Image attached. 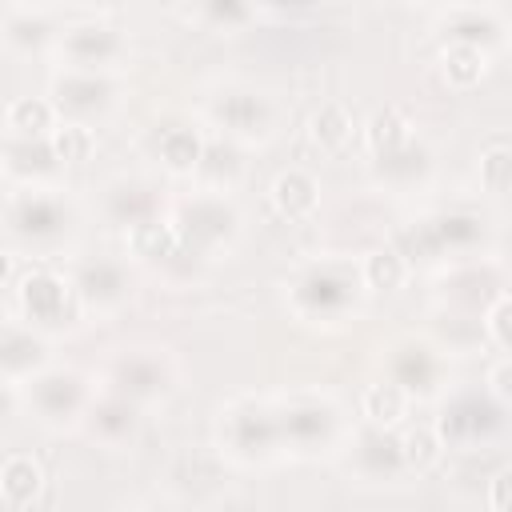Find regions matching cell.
Instances as JSON below:
<instances>
[{"label": "cell", "mask_w": 512, "mask_h": 512, "mask_svg": "<svg viewBox=\"0 0 512 512\" xmlns=\"http://www.w3.org/2000/svg\"><path fill=\"white\" fill-rule=\"evenodd\" d=\"M128 244H132V252H136L140 260H152V264H168L184 240H180V232H176V224H172V220H160V216H152V220H144V224L128 228Z\"/></svg>", "instance_id": "obj_21"}, {"label": "cell", "mask_w": 512, "mask_h": 512, "mask_svg": "<svg viewBox=\"0 0 512 512\" xmlns=\"http://www.w3.org/2000/svg\"><path fill=\"white\" fill-rule=\"evenodd\" d=\"M48 140H52V148H56V156H60L64 164H80V160H88L92 148H96L92 128L80 124V120H64V124H56Z\"/></svg>", "instance_id": "obj_36"}, {"label": "cell", "mask_w": 512, "mask_h": 512, "mask_svg": "<svg viewBox=\"0 0 512 512\" xmlns=\"http://www.w3.org/2000/svg\"><path fill=\"white\" fill-rule=\"evenodd\" d=\"M364 140H368L372 156H380V152H392V148L408 144L412 140V124H408V116L400 108H376L368 116V124H364Z\"/></svg>", "instance_id": "obj_28"}, {"label": "cell", "mask_w": 512, "mask_h": 512, "mask_svg": "<svg viewBox=\"0 0 512 512\" xmlns=\"http://www.w3.org/2000/svg\"><path fill=\"white\" fill-rule=\"evenodd\" d=\"M104 212H108L112 224H120V228L128 232V228H136V224L160 216V196H156V188L144 184V180H120V184L108 188Z\"/></svg>", "instance_id": "obj_17"}, {"label": "cell", "mask_w": 512, "mask_h": 512, "mask_svg": "<svg viewBox=\"0 0 512 512\" xmlns=\"http://www.w3.org/2000/svg\"><path fill=\"white\" fill-rule=\"evenodd\" d=\"M488 500H492V508H512V468H504V472L492 480Z\"/></svg>", "instance_id": "obj_44"}, {"label": "cell", "mask_w": 512, "mask_h": 512, "mask_svg": "<svg viewBox=\"0 0 512 512\" xmlns=\"http://www.w3.org/2000/svg\"><path fill=\"white\" fill-rule=\"evenodd\" d=\"M208 116L216 128H224V136H268L272 128V104L268 96L252 92V88H228L220 96H212L208 104Z\"/></svg>", "instance_id": "obj_7"}, {"label": "cell", "mask_w": 512, "mask_h": 512, "mask_svg": "<svg viewBox=\"0 0 512 512\" xmlns=\"http://www.w3.org/2000/svg\"><path fill=\"white\" fill-rule=\"evenodd\" d=\"M364 288V272L360 264L348 260H320L312 268L300 272V280L292 284V308L316 320H332L340 312H348L356 304Z\"/></svg>", "instance_id": "obj_1"}, {"label": "cell", "mask_w": 512, "mask_h": 512, "mask_svg": "<svg viewBox=\"0 0 512 512\" xmlns=\"http://www.w3.org/2000/svg\"><path fill=\"white\" fill-rule=\"evenodd\" d=\"M240 168H244V156H240L232 136L204 140V156H200V168H196L200 176H208L212 184H228V180L240 176Z\"/></svg>", "instance_id": "obj_33"}, {"label": "cell", "mask_w": 512, "mask_h": 512, "mask_svg": "<svg viewBox=\"0 0 512 512\" xmlns=\"http://www.w3.org/2000/svg\"><path fill=\"white\" fill-rule=\"evenodd\" d=\"M360 272H364V288L392 292V288H400V284H404V276H408V260L400 256V248H396V244H388V248L368 252V256H364V264H360Z\"/></svg>", "instance_id": "obj_30"}, {"label": "cell", "mask_w": 512, "mask_h": 512, "mask_svg": "<svg viewBox=\"0 0 512 512\" xmlns=\"http://www.w3.org/2000/svg\"><path fill=\"white\" fill-rule=\"evenodd\" d=\"M40 484H44L40 464H32L28 456H8L4 460V468H0V496H4L8 508L32 504L36 492H40Z\"/></svg>", "instance_id": "obj_26"}, {"label": "cell", "mask_w": 512, "mask_h": 512, "mask_svg": "<svg viewBox=\"0 0 512 512\" xmlns=\"http://www.w3.org/2000/svg\"><path fill=\"white\" fill-rule=\"evenodd\" d=\"M484 328H488V336H492L500 348L512 352V296H508V292H500V296L488 304V312H484Z\"/></svg>", "instance_id": "obj_41"}, {"label": "cell", "mask_w": 512, "mask_h": 512, "mask_svg": "<svg viewBox=\"0 0 512 512\" xmlns=\"http://www.w3.org/2000/svg\"><path fill=\"white\" fill-rule=\"evenodd\" d=\"M108 380H112L116 392H124L136 404H144V400H160L172 388V364L164 356H156V352H124L112 364Z\"/></svg>", "instance_id": "obj_9"}, {"label": "cell", "mask_w": 512, "mask_h": 512, "mask_svg": "<svg viewBox=\"0 0 512 512\" xmlns=\"http://www.w3.org/2000/svg\"><path fill=\"white\" fill-rule=\"evenodd\" d=\"M488 392H492L500 404H512V356L500 360V364H492V372H488Z\"/></svg>", "instance_id": "obj_43"}, {"label": "cell", "mask_w": 512, "mask_h": 512, "mask_svg": "<svg viewBox=\"0 0 512 512\" xmlns=\"http://www.w3.org/2000/svg\"><path fill=\"white\" fill-rule=\"evenodd\" d=\"M8 132L16 136H44L48 128H56V104L52 100H36V96H20L8 104Z\"/></svg>", "instance_id": "obj_32"}, {"label": "cell", "mask_w": 512, "mask_h": 512, "mask_svg": "<svg viewBox=\"0 0 512 512\" xmlns=\"http://www.w3.org/2000/svg\"><path fill=\"white\" fill-rule=\"evenodd\" d=\"M276 416H280L284 444L304 448V452L308 448H324L336 436V424H340V416H336V408L328 400H292V404L276 408Z\"/></svg>", "instance_id": "obj_10"}, {"label": "cell", "mask_w": 512, "mask_h": 512, "mask_svg": "<svg viewBox=\"0 0 512 512\" xmlns=\"http://www.w3.org/2000/svg\"><path fill=\"white\" fill-rule=\"evenodd\" d=\"M444 40H448V44H476V48H492V44H500V40H504V28H500V20H496V16L468 8V12H456V16H448V20H444Z\"/></svg>", "instance_id": "obj_24"}, {"label": "cell", "mask_w": 512, "mask_h": 512, "mask_svg": "<svg viewBox=\"0 0 512 512\" xmlns=\"http://www.w3.org/2000/svg\"><path fill=\"white\" fill-rule=\"evenodd\" d=\"M396 248H400V256H404L408 264H432V260L444 256V240H440L432 216H420V220L404 224V228L396 232Z\"/></svg>", "instance_id": "obj_27"}, {"label": "cell", "mask_w": 512, "mask_h": 512, "mask_svg": "<svg viewBox=\"0 0 512 512\" xmlns=\"http://www.w3.org/2000/svg\"><path fill=\"white\" fill-rule=\"evenodd\" d=\"M28 404L48 424H72L80 412H88V384L72 368H40L28 376Z\"/></svg>", "instance_id": "obj_3"}, {"label": "cell", "mask_w": 512, "mask_h": 512, "mask_svg": "<svg viewBox=\"0 0 512 512\" xmlns=\"http://www.w3.org/2000/svg\"><path fill=\"white\" fill-rule=\"evenodd\" d=\"M48 36H52V24L44 16H32V12H12L4 24V40L16 52H36L48 44Z\"/></svg>", "instance_id": "obj_37"}, {"label": "cell", "mask_w": 512, "mask_h": 512, "mask_svg": "<svg viewBox=\"0 0 512 512\" xmlns=\"http://www.w3.org/2000/svg\"><path fill=\"white\" fill-rule=\"evenodd\" d=\"M444 296L448 304H456L460 312H488V304L500 296V272L492 264H464L452 276H444Z\"/></svg>", "instance_id": "obj_16"}, {"label": "cell", "mask_w": 512, "mask_h": 512, "mask_svg": "<svg viewBox=\"0 0 512 512\" xmlns=\"http://www.w3.org/2000/svg\"><path fill=\"white\" fill-rule=\"evenodd\" d=\"M200 16L212 28H240L252 20V0H200Z\"/></svg>", "instance_id": "obj_40"}, {"label": "cell", "mask_w": 512, "mask_h": 512, "mask_svg": "<svg viewBox=\"0 0 512 512\" xmlns=\"http://www.w3.org/2000/svg\"><path fill=\"white\" fill-rule=\"evenodd\" d=\"M316 200H320V188H316V180H312L308 172H300V168L280 172L276 184H272V204H276L288 220L308 216V212L316 208Z\"/></svg>", "instance_id": "obj_23"}, {"label": "cell", "mask_w": 512, "mask_h": 512, "mask_svg": "<svg viewBox=\"0 0 512 512\" xmlns=\"http://www.w3.org/2000/svg\"><path fill=\"white\" fill-rule=\"evenodd\" d=\"M16 296H20L24 316H28L32 324H48V328L68 324V320L76 316V300H80L76 284L64 280V276H56V272H48V268L28 272V276L20 280V288H16Z\"/></svg>", "instance_id": "obj_5"}, {"label": "cell", "mask_w": 512, "mask_h": 512, "mask_svg": "<svg viewBox=\"0 0 512 512\" xmlns=\"http://www.w3.org/2000/svg\"><path fill=\"white\" fill-rule=\"evenodd\" d=\"M480 184L488 192H508L512 188V148H488L480 156Z\"/></svg>", "instance_id": "obj_39"}, {"label": "cell", "mask_w": 512, "mask_h": 512, "mask_svg": "<svg viewBox=\"0 0 512 512\" xmlns=\"http://www.w3.org/2000/svg\"><path fill=\"white\" fill-rule=\"evenodd\" d=\"M48 360V344L32 332V328H16L8 324L4 336H0V364H4V376L8 384L24 380V376H36Z\"/></svg>", "instance_id": "obj_19"}, {"label": "cell", "mask_w": 512, "mask_h": 512, "mask_svg": "<svg viewBox=\"0 0 512 512\" xmlns=\"http://www.w3.org/2000/svg\"><path fill=\"white\" fill-rule=\"evenodd\" d=\"M440 64H444L448 84L472 88V84L484 76V48H476V44H448Z\"/></svg>", "instance_id": "obj_35"}, {"label": "cell", "mask_w": 512, "mask_h": 512, "mask_svg": "<svg viewBox=\"0 0 512 512\" xmlns=\"http://www.w3.org/2000/svg\"><path fill=\"white\" fill-rule=\"evenodd\" d=\"M404 412H408V392H404L396 380H388V384H372V388L364 392V416H368L372 424L392 428V424L404 420Z\"/></svg>", "instance_id": "obj_34"}, {"label": "cell", "mask_w": 512, "mask_h": 512, "mask_svg": "<svg viewBox=\"0 0 512 512\" xmlns=\"http://www.w3.org/2000/svg\"><path fill=\"white\" fill-rule=\"evenodd\" d=\"M224 436L248 460L272 456L284 444L280 416H276V408H264V404H240V408H232L228 420H224Z\"/></svg>", "instance_id": "obj_8"}, {"label": "cell", "mask_w": 512, "mask_h": 512, "mask_svg": "<svg viewBox=\"0 0 512 512\" xmlns=\"http://www.w3.org/2000/svg\"><path fill=\"white\" fill-rule=\"evenodd\" d=\"M428 172H432V156H428V148L420 140H408V144H400L392 152L372 156V176L380 184H388V188H412Z\"/></svg>", "instance_id": "obj_18"}, {"label": "cell", "mask_w": 512, "mask_h": 512, "mask_svg": "<svg viewBox=\"0 0 512 512\" xmlns=\"http://www.w3.org/2000/svg\"><path fill=\"white\" fill-rule=\"evenodd\" d=\"M76 292L84 304H96V308H112L128 296V272L124 264L108 260V256H96V260H84L72 276Z\"/></svg>", "instance_id": "obj_15"}, {"label": "cell", "mask_w": 512, "mask_h": 512, "mask_svg": "<svg viewBox=\"0 0 512 512\" xmlns=\"http://www.w3.org/2000/svg\"><path fill=\"white\" fill-rule=\"evenodd\" d=\"M480 332H484V324L476 320V312H464V316H444L440 320V336H444V344L448 348H468V344H476L480 340Z\"/></svg>", "instance_id": "obj_42"}, {"label": "cell", "mask_w": 512, "mask_h": 512, "mask_svg": "<svg viewBox=\"0 0 512 512\" xmlns=\"http://www.w3.org/2000/svg\"><path fill=\"white\" fill-rule=\"evenodd\" d=\"M112 80L96 68H68L52 80V104L68 116H92L112 104Z\"/></svg>", "instance_id": "obj_11"}, {"label": "cell", "mask_w": 512, "mask_h": 512, "mask_svg": "<svg viewBox=\"0 0 512 512\" xmlns=\"http://www.w3.org/2000/svg\"><path fill=\"white\" fill-rule=\"evenodd\" d=\"M72 224V212L60 196L48 192H20L8 200V232L20 240H56Z\"/></svg>", "instance_id": "obj_6"}, {"label": "cell", "mask_w": 512, "mask_h": 512, "mask_svg": "<svg viewBox=\"0 0 512 512\" xmlns=\"http://www.w3.org/2000/svg\"><path fill=\"white\" fill-rule=\"evenodd\" d=\"M356 468L368 476V480H396L408 464H404V444L392 428L384 424H368L360 436H356Z\"/></svg>", "instance_id": "obj_14"}, {"label": "cell", "mask_w": 512, "mask_h": 512, "mask_svg": "<svg viewBox=\"0 0 512 512\" xmlns=\"http://www.w3.org/2000/svg\"><path fill=\"white\" fill-rule=\"evenodd\" d=\"M308 136L324 148V152H336V148H344L348 140H352V116H348V108L344 104H320L316 112H312V120H308Z\"/></svg>", "instance_id": "obj_29"}, {"label": "cell", "mask_w": 512, "mask_h": 512, "mask_svg": "<svg viewBox=\"0 0 512 512\" xmlns=\"http://www.w3.org/2000/svg\"><path fill=\"white\" fill-rule=\"evenodd\" d=\"M260 4H268L272 12H308V8H316L320 0H260Z\"/></svg>", "instance_id": "obj_45"}, {"label": "cell", "mask_w": 512, "mask_h": 512, "mask_svg": "<svg viewBox=\"0 0 512 512\" xmlns=\"http://www.w3.org/2000/svg\"><path fill=\"white\" fill-rule=\"evenodd\" d=\"M388 372L392 380L408 392V396H432L440 388V376H444V364H440V352L424 340H404L392 348V360H388Z\"/></svg>", "instance_id": "obj_12"}, {"label": "cell", "mask_w": 512, "mask_h": 512, "mask_svg": "<svg viewBox=\"0 0 512 512\" xmlns=\"http://www.w3.org/2000/svg\"><path fill=\"white\" fill-rule=\"evenodd\" d=\"M500 424H504V408L492 392H460L440 408L436 432L444 436V444H476L500 432Z\"/></svg>", "instance_id": "obj_4"}, {"label": "cell", "mask_w": 512, "mask_h": 512, "mask_svg": "<svg viewBox=\"0 0 512 512\" xmlns=\"http://www.w3.org/2000/svg\"><path fill=\"white\" fill-rule=\"evenodd\" d=\"M172 224H176V232H180V240H184L188 248H196V252L208 256L212 248H220L224 240L236 236L240 216H236V208H232L224 196H212V192H208V196L180 200Z\"/></svg>", "instance_id": "obj_2"}, {"label": "cell", "mask_w": 512, "mask_h": 512, "mask_svg": "<svg viewBox=\"0 0 512 512\" xmlns=\"http://www.w3.org/2000/svg\"><path fill=\"white\" fill-rule=\"evenodd\" d=\"M140 404L132 400V396H124V392H108L104 400H96V404H88V424H92V432L100 436V440H108V444H120V440H128L132 432H136V424H140V412H136Z\"/></svg>", "instance_id": "obj_20"}, {"label": "cell", "mask_w": 512, "mask_h": 512, "mask_svg": "<svg viewBox=\"0 0 512 512\" xmlns=\"http://www.w3.org/2000/svg\"><path fill=\"white\" fill-rule=\"evenodd\" d=\"M60 48H64V56L72 60V68H96V72H104V68L124 52L120 32L108 28V24H96V20L72 24V28L64 32Z\"/></svg>", "instance_id": "obj_13"}, {"label": "cell", "mask_w": 512, "mask_h": 512, "mask_svg": "<svg viewBox=\"0 0 512 512\" xmlns=\"http://www.w3.org/2000/svg\"><path fill=\"white\" fill-rule=\"evenodd\" d=\"M4 152H8V168L16 176H44V172H52L60 164L52 140H44V136H16L12 132Z\"/></svg>", "instance_id": "obj_25"}, {"label": "cell", "mask_w": 512, "mask_h": 512, "mask_svg": "<svg viewBox=\"0 0 512 512\" xmlns=\"http://www.w3.org/2000/svg\"><path fill=\"white\" fill-rule=\"evenodd\" d=\"M156 152L172 172H196L200 156H204V140H200V132L184 128V124H168L156 132Z\"/></svg>", "instance_id": "obj_22"}, {"label": "cell", "mask_w": 512, "mask_h": 512, "mask_svg": "<svg viewBox=\"0 0 512 512\" xmlns=\"http://www.w3.org/2000/svg\"><path fill=\"white\" fill-rule=\"evenodd\" d=\"M400 444H404V464L416 468V472H424V468H432V464L440 460L444 436L432 432V428H412V432L400 436Z\"/></svg>", "instance_id": "obj_38"}, {"label": "cell", "mask_w": 512, "mask_h": 512, "mask_svg": "<svg viewBox=\"0 0 512 512\" xmlns=\"http://www.w3.org/2000/svg\"><path fill=\"white\" fill-rule=\"evenodd\" d=\"M432 224L444 240V252H468L484 240V220L476 212H436Z\"/></svg>", "instance_id": "obj_31"}]
</instances>
